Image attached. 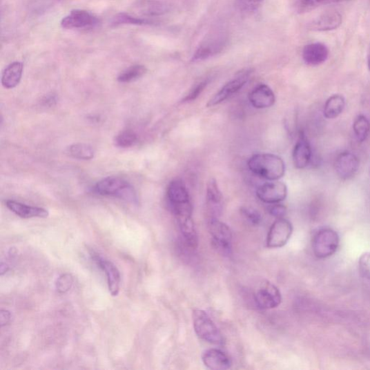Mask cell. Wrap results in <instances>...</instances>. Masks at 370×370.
<instances>
[{"label": "cell", "mask_w": 370, "mask_h": 370, "mask_svg": "<svg viewBox=\"0 0 370 370\" xmlns=\"http://www.w3.org/2000/svg\"><path fill=\"white\" fill-rule=\"evenodd\" d=\"M346 106V99L341 95L330 97L324 105L323 115L327 119H333L342 115Z\"/></svg>", "instance_id": "24"}, {"label": "cell", "mask_w": 370, "mask_h": 370, "mask_svg": "<svg viewBox=\"0 0 370 370\" xmlns=\"http://www.w3.org/2000/svg\"><path fill=\"white\" fill-rule=\"evenodd\" d=\"M228 41V34L224 29L213 30L199 45L191 61L196 63L221 53L226 48Z\"/></svg>", "instance_id": "5"}, {"label": "cell", "mask_w": 370, "mask_h": 370, "mask_svg": "<svg viewBox=\"0 0 370 370\" xmlns=\"http://www.w3.org/2000/svg\"><path fill=\"white\" fill-rule=\"evenodd\" d=\"M293 233L291 223L284 219H277L271 225L267 236V246L269 249H281L290 240Z\"/></svg>", "instance_id": "9"}, {"label": "cell", "mask_w": 370, "mask_h": 370, "mask_svg": "<svg viewBox=\"0 0 370 370\" xmlns=\"http://www.w3.org/2000/svg\"><path fill=\"white\" fill-rule=\"evenodd\" d=\"M94 260L106 274L108 288H109L112 296H117L121 282V276L118 269L111 261L104 259L98 255H94Z\"/></svg>", "instance_id": "15"}, {"label": "cell", "mask_w": 370, "mask_h": 370, "mask_svg": "<svg viewBox=\"0 0 370 370\" xmlns=\"http://www.w3.org/2000/svg\"><path fill=\"white\" fill-rule=\"evenodd\" d=\"M23 65L20 61H14L10 64L3 71L2 84L8 89L17 87L22 78Z\"/></svg>", "instance_id": "23"}, {"label": "cell", "mask_w": 370, "mask_h": 370, "mask_svg": "<svg viewBox=\"0 0 370 370\" xmlns=\"http://www.w3.org/2000/svg\"><path fill=\"white\" fill-rule=\"evenodd\" d=\"M313 150L310 142L303 132H300L298 142L292 152L293 164L298 169L309 165L312 161Z\"/></svg>", "instance_id": "16"}, {"label": "cell", "mask_w": 370, "mask_h": 370, "mask_svg": "<svg viewBox=\"0 0 370 370\" xmlns=\"http://www.w3.org/2000/svg\"><path fill=\"white\" fill-rule=\"evenodd\" d=\"M359 269L361 275L370 280V252L365 253L360 257Z\"/></svg>", "instance_id": "35"}, {"label": "cell", "mask_w": 370, "mask_h": 370, "mask_svg": "<svg viewBox=\"0 0 370 370\" xmlns=\"http://www.w3.org/2000/svg\"><path fill=\"white\" fill-rule=\"evenodd\" d=\"M0 320H1L0 321L1 322V326H6L11 320V313L8 311H1V313H0Z\"/></svg>", "instance_id": "38"}, {"label": "cell", "mask_w": 370, "mask_h": 370, "mask_svg": "<svg viewBox=\"0 0 370 370\" xmlns=\"http://www.w3.org/2000/svg\"><path fill=\"white\" fill-rule=\"evenodd\" d=\"M339 244L340 239L335 231L330 228H321L313 237V251L318 258H328L336 253Z\"/></svg>", "instance_id": "6"}, {"label": "cell", "mask_w": 370, "mask_h": 370, "mask_svg": "<svg viewBox=\"0 0 370 370\" xmlns=\"http://www.w3.org/2000/svg\"><path fill=\"white\" fill-rule=\"evenodd\" d=\"M137 141L136 133L131 130H125L118 134L115 140L117 147L127 148L133 146Z\"/></svg>", "instance_id": "31"}, {"label": "cell", "mask_w": 370, "mask_h": 370, "mask_svg": "<svg viewBox=\"0 0 370 370\" xmlns=\"http://www.w3.org/2000/svg\"><path fill=\"white\" fill-rule=\"evenodd\" d=\"M255 301L257 305L264 310L274 309L282 301L279 289L269 282L262 283L255 292Z\"/></svg>", "instance_id": "10"}, {"label": "cell", "mask_w": 370, "mask_h": 370, "mask_svg": "<svg viewBox=\"0 0 370 370\" xmlns=\"http://www.w3.org/2000/svg\"><path fill=\"white\" fill-rule=\"evenodd\" d=\"M166 197L168 207L177 221L192 217L193 206L190 195L182 180L176 179L168 184Z\"/></svg>", "instance_id": "2"}, {"label": "cell", "mask_w": 370, "mask_h": 370, "mask_svg": "<svg viewBox=\"0 0 370 370\" xmlns=\"http://www.w3.org/2000/svg\"><path fill=\"white\" fill-rule=\"evenodd\" d=\"M369 173H370V171H369Z\"/></svg>", "instance_id": "41"}, {"label": "cell", "mask_w": 370, "mask_h": 370, "mask_svg": "<svg viewBox=\"0 0 370 370\" xmlns=\"http://www.w3.org/2000/svg\"><path fill=\"white\" fill-rule=\"evenodd\" d=\"M367 66L370 72V43L369 45L368 50H367Z\"/></svg>", "instance_id": "39"}, {"label": "cell", "mask_w": 370, "mask_h": 370, "mask_svg": "<svg viewBox=\"0 0 370 370\" xmlns=\"http://www.w3.org/2000/svg\"><path fill=\"white\" fill-rule=\"evenodd\" d=\"M208 84V81L205 80L197 84H196L188 92V94L184 97L182 100V102H191L195 101L200 95L202 94V92L206 88Z\"/></svg>", "instance_id": "33"}, {"label": "cell", "mask_w": 370, "mask_h": 370, "mask_svg": "<svg viewBox=\"0 0 370 370\" xmlns=\"http://www.w3.org/2000/svg\"><path fill=\"white\" fill-rule=\"evenodd\" d=\"M353 130L360 143L364 142L370 134V121L362 115L358 116L353 123Z\"/></svg>", "instance_id": "27"}, {"label": "cell", "mask_w": 370, "mask_h": 370, "mask_svg": "<svg viewBox=\"0 0 370 370\" xmlns=\"http://www.w3.org/2000/svg\"><path fill=\"white\" fill-rule=\"evenodd\" d=\"M113 25H123V24H133L138 26H147V25H154L155 22L140 18L133 17L132 15L126 13H120L116 15L113 21Z\"/></svg>", "instance_id": "30"}, {"label": "cell", "mask_w": 370, "mask_h": 370, "mask_svg": "<svg viewBox=\"0 0 370 370\" xmlns=\"http://www.w3.org/2000/svg\"><path fill=\"white\" fill-rule=\"evenodd\" d=\"M6 206L10 211L23 219H45L48 218L50 214L48 210L43 208L28 206L14 200H8Z\"/></svg>", "instance_id": "21"}, {"label": "cell", "mask_w": 370, "mask_h": 370, "mask_svg": "<svg viewBox=\"0 0 370 370\" xmlns=\"http://www.w3.org/2000/svg\"><path fill=\"white\" fill-rule=\"evenodd\" d=\"M329 57L328 46L320 42L307 44L302 51L304 64L310 66H318L326 63Z\"/></svg>", "instance_id": "17"}, {"label": "cell", "mask_w": 370, "mask_h": 370, "mask_svg": "<svg viewBox=\"0 0 370 370\" xmlns=\"http://www.w3.org/2000/svg\"><path fill=\"white\" fill-rule=\"evenodd\" d=\"M253 70L246 69L239 72L235 79L226 84L208 102L207 106L212 107L220 104L233 96L248 83Z\"/></svg>", "instance_id": "7"}, {"label": "cell", "mask_w": 370, "mask_h": 370, "mask_svg": "<svg viewBox=\"0 0 370 370\" xmlns=\"http://www.w3.org/2000/svg\"><path fill=\"white\" fill-rule=\"evenodd\" d=\"M68 153L74 159L90 160L95 157V150L88 144H76L68 148Z\"/></svg>", "instance_id": "28"}, {"label": "cell", "mask_w": 370, "mask_h": 370, "mask_svg": "<svg viewBox=\"0 0 370 370\" xmlns=\"http://www.w3.org/2000/svg\"><path fill=\"white\" fill-rule=\"evenodd\" d=\"M8 270V266H4V264H2L1 265V274L3 275L5 272H7Z\"/></svg>", "instance_id": "40"}, {"label": "cell", "mask_w": 370, "mask_h": 370, "mask_svg": "<svg viewBox=\"0 0 370 370\" xmlns=\"http://www.w3.org/2000/svg\"><path fill=\"white\" fill-rule=\"evenodd\" d=\"M242 214L251 224L258 225L261 222V215L258 211L253 207L244 206L240 209Z\"/></svg>", "instance_id": "34"}, {"label": "cell", "mask_w": 370, "mask_h": 370, "mask_svg": "<svg viewBox=\"0 0 370 370\" xmlns=\"http://www.w3.org/2000/svg\"><path fill=\"white\" fill-rule=\"evenodd\" d=\"M95 189L101 195L115 197L131 203H136L137 199L132 185L119 177H106L96 184Z\"/></svg>", "instance_id": "3"}, {"label": "cell", "mask_w": 370, "mask_h": 370, "mask_svg": "<svg viewBox=\"0 0 370 370\" xmlns=\"http://www.w3.org/2000/svg\"><path fill=\"white\" fill-rule=\"evenodd\" d=\"M193 322L194 331L200 339L217 346L224 344L222 333L205 311L195 310L193 313Z\"/></svg>", "instance_id": "4"}, {"label": "cell", "mask_w": 370, "mask_h": 370, "mask_svg": "<svg viewBox=\"0 0 370 370\" xmlns=\"http://www.w3.org/2000/svg\"><path fill=\"white\" fill-rule=\"evenodd\" d=\"M249 100L256 109H267L275 104V96L269 86L260 84L251 92Z\"/></svg>", "instance_id": "18"}, {"label": "cell", "mask_w": 370, "mask_h": 370, "mask_svg": "<svg viewBox=\"0 0 370 370\" xmlns=\"http://www.w3.org/2000/svg\"><path fill=\"white\" fill-rule=\"evenodd\" d=\"M204 365L211 370H226L233 365L231 360L226 353L218 349H210L202 354Z\"/></svg>", "instance_id": "19"}, {"label": "cell", "mask_w": 370, "mask_h": 370, "mask_svg": "<svg viewBox=\"0 0 370 370\" xmlns=\"http://www.w3.org/2000/svg\"><path fill=\"white\" fill-rule=\"evenodd\" d=\"M264 0H237L239 10L244 14H252L263 3Z\"/></svg>", "instance_id": "32"}, {"label": "cell", "mask_w": 370, "mask_h": 370, "mask_svg": "<svg viewBox=\"0 0 370 370\" xmlns=\"http://www.w3.org/2000/svg\"><path fill=\"white\" fill-rule=\"evenodd\" d=\"M72 284V277L68 274L61 275L57 280V289L60 292L68 291Z\"/></svg>", "instance_id": "36"}, {"label": "cell", "mask_w": 370, "mask_h": 370, "mask_svg": "<svg viewBox=\"0 0 370 370\" xmlns=\"http://www.w3.org/2000/svg\"><path fill=\"white\" fill-rule=\"evenodd\" d=\"M343 18L340 12L335 10H329L322 13L318 17L308 24L307 28L313 32H331L340 27Z\"/></svg>", "instance_id": "13"}, {"label": "cell", "mask_w": 370, "mask_h": 370, "mask_svg": "<svg viewBox=\"0 0 370 370\" xmlns=\"http://www.w3.org/2000/svg\"><path fill=\"white\" fill-rule=\"evenodd\" d=\"M208 227L215 248L223 253H229L233 241V233L229 226L217 218H211Z\"/></svg>", "instance_id": "8"}, {"label": "cell", "mask_w": 370, "mask_h": 370, "mask_svg": "<svg viewBox=\"0 0 370 370\" xmlns=\"http://www.w3.org/2000/svg\"><path fill=\"white\" fill-rule=\"evenodd\" d=\"M99 20L95 15L82 10H72L61 22V26L66 29H83L95 27Z\"/></svg>", "instance_id": "14"}, {"label": "cell", "mask_w": 370, "mask_h": 370, "mask_svg": "<svg viewBox=\"0 0 370 370\" xmlns=\"http://www.w3.org/2000/svg\"><path fill=\"white\" fill-rule=\"evenodd\" d=\"M348 0H297L295 8L298 13L309 12L321 6L340 3Z\"/></svg>", "instance_id": "26"}, {"label": "cell", "mask_w": 370, "mask_h": 370, "mask_svg": "<svg viewBox=\"0 0 370 370\" xmlns=\"http://www.w3.org/2000/svg\"><path fill=\"white\" fill-rule=\"evenodd\" d=\"M250 171L262 179L279 180L286 172L284 160L272 153H257L248 162Z\"/></svg>", "instance_id": "1"}, {"label": "cell", "mask_w": 370, "mask_h": 370, "mask_svg": "<svg viewBox=\"0 0 370 370\" xmlns=\"http://www.w3.org/2000/svg\"><path fill=\"white\" fill-rule=\"evenodd\" d=\"M268 211L272 217L276 219H282L284 217L286 213V208L282 204H274L269 206Z\"/></svg>", "instance_id": "37"}, {"label": "cell", "mask_w": 370, "mask_h": 370, "mask_svg": "<svg viewBox=\"0 0 370 370\" xmlns=\"http://www.w3.org/2000/svg\"><path fill=\"white\" fill-rule=\"evenodd\" d=\"M334 168L339 178L348 180L358 173L360 160L356 154L349 151L342 152L336 157Z\"/></svg>", "instance_id": "12"}, {"label": "cell", "mask_w": 370, "mask_h": 370, "mask_svg": "<svg viewBox=\"0 0 370 370\" xmlns=\"http://www.w3.org/2000/svg\"><path fill=\"white\" fill-rule=\"evenodd\" d=\"M147 72V69L144 66H134L125 71H123L118 77V81L120 83H130L141 79Z\"/></svg>", "instance_id": "29"}, {"label": "cell", "mask_w": 370, "mask_h": 370, "mask_svg": "<svg viewBox=\"0 0 370 370\" xmlns=\"http://www.w3.org/2000/svg\"><path fill=\"white\" fill-rule=\"evenodd\" d=\"M207 205L211 212V218H217L221 213L223 202V195L217 181L213 178L208 180L206 187Z\"/></svg>", "instance_id": "20"}, {"label": "cell", "mask_w": 370, "mask_h": 370, "mask_svg": "<svg viewBox=\"0 0 370 370\" xmlns=\"http://www.w3.org/2000/svg\"><path fill=\"white\" fill-rule=\"evenodd\" d=\"M185 243L192 249L198 246V236L192 218L178 222Z\"/></svg>", "instance_id": "25"}, {"label": "cell", "mask_w": 370, "mask_h": 370, "mask_svg": "<svg viewBox=\"0 0 370 370\" xmlns=\"http://www.w3.org/2000/svg\"><path fill=\"white\" fill-rule=\"evenodd\" d=\"M135 8L145 17H156L171 12L173 6L161 0H140Z\"/></svg>", "instance_id": "22"}, {"label": "cell", "mask_w": 370, "mask_h": 370, "mask_svg": "<svg viewBox=\"0 0 370 370\" xmlns=\"http://www.w3.org/2000/svg\"><path fill=\"white\" fill-rule=\"evenodd\" d=\"M287 194L286 184L279 180L262 184L256 191L258 199L268 204H280L286 198Z\"/></svg>", "instance_id": "11"}]
</instances>
